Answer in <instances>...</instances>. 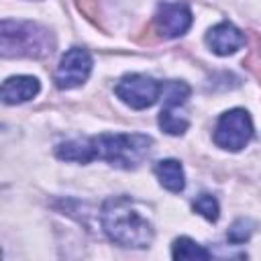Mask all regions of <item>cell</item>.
Masks as SVG:
<instances>
[{
    "label": "cell",
    "instance_id": "5b68a950",
    "mask_svg": "<svg viewBox=\"0 0 261 261\" xmlns=\"http://www.w3.org/2000/svg\"><path fill=\"white\" fill-rule=\"evenodd\" d=\"M116 96L130 108L143 110L153 106L161 96V84L145 73H126L114 88Z\"/></svg>",
    "mask_w": 261,
    "mask_h": 261
},
{
    "label": "cell",
    "instance_id": "5bb4252c",
    "mask_svg": "<svg viewBox=\"0 0 261 261\" xmlns=\"http://www.w3.org/2000/svg\"><path fill=\"white\" fill-rule=\"evenodd\" d=\"M188 96H190V88L186 82L171 80L161 84V98L165 106H179L188 100Z\"/></svg>",
    "mask_w": 261,
    "mask_h": 261
},
{
    "label": "cell",
    "instance_id": "7a4b0ae2",
    "mask_svg": "<svg viewBox=\"0 0 261 261\" xmlns=\"http://www.w3.org/2000/svg\"><path fill=\"white\" fill-rule=\"evenodd\" d=\"M153 139L141 133H104L92 137L94 157L120 169H135L149 155Z\"/></svg>",
    "mask_w": 261,
    "mask_h": 261
},
{
    "label": "cell",
    "instance_id": "8fae6325",
    "mask_svg": "<svg viewBox=\"0 0 261 261\" xmlns=\"http://www.w3.org/2000/svg\"><path fill=\"white\" fill-rule=\"evenodd\" d=\"M55 155L63 161H73V163H88L96 159L92 139H71L65 143H59L55 149Z\"/></svg>",
    "mask_w": 261,
    "mask_h": 261
},
{
    "label": "cell",
    "instance_id": "ba28073f",
    "mask_svg": "<svg viewBox=\"0 0 261 261\" xmlns=\"http://www.w3.org/2000/svg\"><path fill=\"white\" fill-rule=\"evenodd\" d=\"M206 43L216 55H230L245 45V35L232 22H218L206 33Z\"/></svg>",
    "mask_w": 261,
    "mask_h": 261
},
{
    "label": "cell",
    "instance_id": "277c9868",
    "mask_svg": "<svg viewBox=\"0 0 261 261\" xmlns=\"http://www.w3.org/2000/svg\"><path fill=\"white\" fill-rule=\"evenodd\" d=\"M253 137V120L247 110L232 108L220 114L214 128V143L226 151H241Z\"/></svg>",
    "mask_w": 261,
    "mask_h": 261
},
{
    "label": "cell",
    "instance_id": "3957f363",
    "mask_svg": "<svg viewBox=\"0 0 261 261\" xmlns=\"http://www.w3.org/2000/svg\"><path fill=\"white\" fill-rule=\"evenodd\" d=\"M2 57H45L53 51V39L37 22L2 20Z\"/></svg>",
    "mask_w": 261,
    "mask_h": 261
},
{
    "label": "cell",
    "instance_id": "8992f818",
    "mask_svg": "<svg viewBox=\"0 0 261 261\" xmlns=\"http://www.w3.org/2000/svg\"><path fill=\"white\" fill-rule=\"evenodd\" d=\"M90 71H92V57H90V53L86 49L73 47L59 61L57 71H55V84H57L59 90L77 88V86H82L88 80Z\"/></svg>",
    "mask_w": 261,
    "mask_h": 261
},
{
    "label": "cell",
    "instance_id": "2e32d148",
    "mask_svg": "<svg viewBox=\"0 0 261 261\" xmlns=\"http://www.w3.org/2000/svg\"><path fill=\"white\" fill-rule=\"evenodd\" d=\"M253 228H255V222H251L249 218H239L230 228H228V232H226V237H228V241L230 243H245L251 234H253Z\"/></svg>",
    "mask_w": 261,
    "mask_h": 261
},
{
    "label": "cell",
    "instance_id": "52a82bcc",
    "mask_svg": "<svg viewBox=\"0 0 261 261\" xmlns=\"http://www.w3.org/2000/svg\"><path fill=\"white\" fill-rule=\"evenodd\" d=\"M153 20H155L157 31L163 37L175 39V37H181L190 29L192 12H190L188 4H184L179 0H163L155 10Z\"/></svg>",
    "mask_w": 261,
    "mask_h": 261
},
{
    "label": "cell",
    "instance_id": "4fadbf2b",
    "mask_svg": "<svg viewBox=\"0 0 261 261\" xmlns=\"http://www.w3.org/2000/svg\"><path fill=\"white\" fill-rule=\"evenodd\" d=\"M188 118L186 116H181V114H177L175 112V106H165L163 110H161V114H159V126L167 133V135H173V137H177V135H184L186 130H188Z\"/></svg>",
    "mask_w": 261,
    "mask_h": 261
},
{
    "label": "cell",
    "instance_id": "9c48e42d",
    "mask_svg": "<svg viewBox=\"0 0 261 261\" xmlns=\"http://www.w3.org/2000/svg\"><path fill=\"white\" fill-rule=\"evenodd\" d=\"M41 90V84L33 75H12L2 84V100L6 104H20L35 98Z\"/></svg>",
    "mask_w": 261,
    "mask_h": 261
},
{
    "label": "cell",
    "instance_id": "30bf717a",
    "mask_svg": "<svg viewBox=\"0 0 261 261\" xmlns=\"http://www.w3.org/2000/svg\"><path fill=\"white\" fill-rule=\"evenodd\" d=\"M155 175L159 184L169 192H181L186 188V175L184 167L175 159H163L155 163Z\"/></svg>",
    "mask_w": 261,
    "mask_h": 261
},
{
    "label": "cell",
    "instance_id": "6da1fadb",
    "mask_svg": "<svg viewBox=\"0 0 261 261\" xmlns=\"http://www.w3.org/2000/svg\"><path fill=\"white\" fill-rule=\"evenodd\" d=\"M102 228L110 241L133 249L149 247L155 237L151 220H147L139 212L135 202L126 196H116L104 202Z\"/></svg>",
    "mask_w": 261,
    "mask_h": 261
},
{
    "label": "cell",
    "instance_id": "9a60e30c",
    "mask_svg": "<svg viewBox=\"0 0 261 261\" xmlns=\"http://www.w3.org/2000/svg\"><path fill=\"white\" fill-rule=\"evenodd\" d=\"M192 208H194L198 214H202L206 220H210V222H216V220H218L220 208H218L216 198L210 196V194H200V196L192 202Z\"/></svg>",
    "mask_w": 261,
    "mask_h": 261
},
{
    "label": "cell",
    "instance_id": "7c38bea8",
    "mask_svg": "<svg viewBox=\"0 0 261 261\" xmlns=\"http://www.w3.org/2000/svg\"><path fill=\"white\" fill-rule=\"evenodd\" d=\"M171 257L179 259V261H192V259H208L210 251H206L202 245H198L196 241H192L190 237H179L173 241L171 247Z\"/></svg>",
    "mask_w": 261,
    "mask_h": 261
}]
</instances>
